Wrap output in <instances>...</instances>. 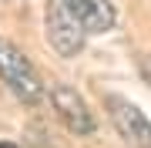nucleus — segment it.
Returning <instances> with one entry per match:
<instances>
[{"instance_id":"nucleus-3","label":"nucleus","mask_w":151,"mask_h":148,"mask_svg":"<svg viewBox=\"0 0 151 148\" xmlns=\"http://www.w3.org/2000/svg\"><path fill=\"white\" fill-rule=\"evenodd\" d=\"M50 101H54V111L60 115L67 131H74V135H94L97 131V121L91 115V108H87V101L74 88H64V84L50 88Z\"/></svg>"},{"instance_id":"nucleus-2","label":"nucleus","mask_w":151,"mask_h":148,"mask_svg":"<svg viewBox=\"0 0 151 148\" xmlns=\"http://www.w3.org/2000/svg\"><path fill=\"white\" fill-rule=\"evenodd\" d=\"M44 24H47V40H50V47H54L57 54H64V57L81 54V47L87 40V30L77 24V17L70 14L67 0H47Z\"/></svg>"},{"instance_id":"nucleus-7","label":"nucleus","mask_w":151,"mask_h":148,"mask_svg":"<svg viewBox=\"0 0 151 148\" xmlns=\"http://www.w3.org/2000/svg\"><path fill=\"white\" fill-rule=\"evenodd\" d=\"M0 148H20V145H14V142H0Z\"/></svg>"},{"instance_id":"nucleus-5","label":"nucleus","mask_w":151,"mask_h":148,"mask_svg":"<svg viewBox=\"0 0 151 148\" xmlns=\"http://www.w3.org/2000/svg\"><path fill=\"white\" fill-rule=\"evenodd\" d=\"M67 7L87 34H108L118 24V10L111 0H67Z\"/></svg>"},{"instance_id":"nucleus-6","label":"nucleus","mask_w":151,"mask_h":148,"mask_svg":"<svg viewBox=\"0 0 151 148\" xmlns=\"http://www.w3.org/2000/svg\"><path fill=\"white\" fill-rule=\"evenodd\" d=\"M145 77H148V81H151V57L145 61Z\"/></svg>"},{"instance_id":"nucleus-1","label":"nucleus","mask_w":151,"mask_h":148,"mask_svg":"<svg viewBox=\"0 0 151 148\" xmlns=\"http://www.w3.org/2000/svg\"><path fill=\"white\" fill-rule=\"evenodd\" d=\"M0 81L10 88L24 104H40L44 98V81L37 67L30 64V57L24 54L14 40L0 37Z\"/></svg>"},{"instance_id":"nucleus-4","label":"nucleus","mask_w":151,"mask_h":148,"mask_svg":"<svg viewBox=\"0 0 151 148\" xmlns=\"http://www.w3.org/2000/svg\"><path fill=\"white\" fill-rule=\"evenodd\" d=\"M108 115L114 121V128L121 131V138L134 148H151V121L145 118V111L138 104L124 101V98H111L108 101Z\"/></svg>"}]
</instances>
